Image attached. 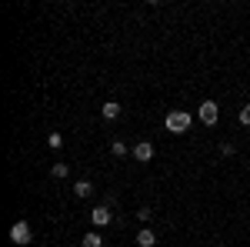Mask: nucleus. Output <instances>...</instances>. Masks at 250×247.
<instances>
[{
	"mask_svg": "<svg viewBox=\"0 0 250 247\" xmlns=\"http://www.w3.org/2000/svg\"><path fill=\"white\" fill-rule=\"evenodd\" d=\"M197 117H200V124L217 127V120H220V104H217V100H204V104L197 107Z\"/></svg>",
	"mask_w": 250,
	"mask_h": 247,
	"instance_id": "obj_2",
	"label": "nucleus"
},
{
	"mask_svg": "<svg viewBox=\"0 0 250 247\" xmlns=\"http://www.w3.org/2000/svg\"><path fill=\"white\" fill-rule=\"evenodd\" d=\"M110 221H114V214H110V207H104V204H97V207L90 210V224H94V227H107Z\"/></svg>",
	"mask_w": 250,
	"mask_h": 247,
	"instance_id": "obj_4",
	"label": "nucleus"
},
{
	"mask_svg": "<svg viewBox=\"0 0 250 247\" xmlns=\"http://www.w3.org/2000/svg\"><path fill=\"white\" fill-rule=\"evenodd\" d=\"M10 241L17 247H27L30 241H34V230H30V224L27 221H17V224H10Z\"/></svg>",
	"mask_w": 250,
	"mask_h": 247,
	"instance_id": "obj_3",
	"label": "nucleus"
},
{
	"mask_svg": "<svg viewBox=\"0 0 250 247\" xmlns=\"http://www.w3.org/2000/svg\"><path fill=\"white\" fill-rule=\"evenodd\" d=\"M110 154H114V157H127V144H124V140H114V144H110Z\"/></svg>",
	"mask_w": 250,
	"mask_h": 247,
	"instance_id": "obj_11",
	"label": "nucleus"
},
{
	"mask_svg": "<svg viewBox=\"0 0 250 247\" xmlns=\"http://www.w3.org/2000/svg\"><path fill=\"white\" fill-rule=\"evenodd\" d=\"M137 244H140V247H154V244H157L154 230H150V227H144L140 234H137Z\"/></svg>",
	"mask_w": 250,
	"mask_h": 247,
	"instance_id": "obj_9",
	"label": "nucleus"
},
{
	"mask_svg": "<svg viewBox=\"0 0 250 247\" xmlns=\"http://www.w3.org/2000/svg\"><path fill=\"white\" fill-rule=\"evenodd\" d=\"M47 144H50L54 151H60V147H63V137H60V134H47Z\"/></svg>",
	"mask_w": 250,
	"mask_h": 247,
	"instance_id": "obj_13",
	"label": "nucleus"
},
{
	"mask_svg": "<svg viewBox=\"0 0 250 247\" xmlns=\"http://www.w3.org/2000/svg\"><path fill=\"white\" fill-rule=\"evenodd\" d=\"M74 194H77V197H90V194H94V184H90L87 177H80V180H74Z\"/></svg>",
	"mask_w": 250,
	"mask_h": 247,
	"instance_id": "obj_7",
	"label": "nucleus"
},
{
	"mask_svg": "<svg viewBox=\"0 0 250 247\" xmlns=\"http://www.w3.org/2000/svg\"><path fill=\"white\" fill-rule=\"evenodd\" d=\"M190 124H193V117L187 114V111H170V114L164 117V127H167L170 134H187Z\"/></svg>",
	"mask_w": 250,
	"mask_h": 247,
	"instance_id": "obj_1",
	"label": "nucleus"
},
{
	"mask_svg": "<svg viewBox=\"0 0 250 247\" xmlns=\"http://www.w3.org/2000/svg\"><path fill=\"white\" fill-rule=\"evenodd\" d=\"M80 244H83V247H104V237H100L97 230H87V234L80 237Z\"/></svg>",
	"mask_w": 250,
	"mask_h": 247,
	"instance_id": "obj_8",
	"label": "nucleus"
},
{
	"mask_svg": "<svg viewBox=\"0 0 250 247\" xmlns=\"http://www.w3.org/2000/svg\"><path fill=\"white\" fill-rule=\"evenodd\" d=\"M134 160H140V164L154 160V144H150V140H140V144H134Z\"/></svg>",
	"mask_w": 250,
	"mask_h": 247,
	"instance_id": "obj_5",
	"label": "nucleus"
},
{
	"mask_svg": "<svg viewBox=\"0 0 250 247\" xmlns=\"http://www.w3.org/2000/svg\"><path fill=\"white\" fill-rule=\"evenodd\" d=\"M50 174H54V177H57V180H63V177H70V167H67V164H63V160H57V164H54V167H50Z\"/></svg>",
	"mask_w": 250,
	"mask_h": 247,
	"instance_id": "obj_10",
	"label": "nucleus"
},
{
	"mask_svg": "<svg viewBox=\"0 0 250 247\" xmlns=\"http://www.w3.org/2000/svg\"><path fill=\"white\" fill-rule=\"evenodd\" d=\"M100 117H104V120H117V117H120V104H117V100H107V104L100 107Z\"/></svg>",
	"mask_w": 250,
	"mask_h": 247,
	"instance_id": "obj_6",
	"label": "nucleus"
},
{
	"mask_svg": "<svg viewBox=\"0 0 250 247\" xmlns=\"http://www.w3.org/2000/svg\"><path fill=\"white\" fill-rule=\"evenodd\" d=\"M240 124L250 127V104H247V107H240Z\"/></svg>",
	"mask_w": 250,
	"mask_h": 247,
	"instance_id": "obj_14",
	"label": "nucleus"
},
{
	"mask_svg": "<svg viewBox=\"0 0 250 247\" xmlns=\"http://www.w3.org/2000/svg\"><path fill=\"white\" fill-rule=\"evenodd\" d=\"M137 221H140V224H150V221H154V210H150V207H140V210H137Z\"/></svg>",
	"mask_w": 250,
	"mask_h": 247,
	"instance_id": "obj_12",
	"label": "nucleus"
}]
</instances>
